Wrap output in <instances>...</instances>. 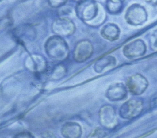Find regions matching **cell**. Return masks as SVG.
Returning <instances> with one entry per match:
<instances>
[{"label": "cell", "mask_w": 157, "mask_h": 138, "mask_svg": "<svg viewBox=\"0 0 157 138\" xmlns=\"http://www.w3.org/2000/svg\"><path fill=\"white\" fill-rule=\"evenodd\" d=\"M117 60L113 56L106 55L98 59L93 65V69L97 73L106 72L116 65Z\"/></svg>", "instance_id": "13"}, {"label": "cell", "mask_w": 157, "mask_h": 138, "mask_svg": "<svg viewBox=\"0 0 157 138\" xmlns=\"http://www.w3.org/2000/svg\"><path fill=\"white\" fill-rule=\"evenodd\" d=\"M61 133L64 138H80L82 134V126L77 122H66L63 125Z\"/></svg>", "instance_id": "12"}, {"label": "cell", "mask_w": 157, "mask_h": 138, "mask_svg": "<svg viewBox=\"0 0 157 138\" xmlns=\"http://www.w3.org/2000/svg\"><path fill=\"white\" fill-rule=\"evenodd\" d=\"M93 51V46L90 40H80L75 46L73 58L77 63L85 62L92 56Z\"/></svg>", "instance_id": "9"}, {"label": "cell", "mask_w": 157, "mask_h": 138, "mask_svg": "<svg viewBox=\"0 0 157 138\" xmlns=\"http://www.w3.org/2000/svg\"><path fill=\"white\" fill-rule=\"evenodd\" d=\"M112 1H117V2H123V1L124 0H112Z\"/></svg>", "instance_id": "23"}, {"label": "cell", "mask_w": 157, "mask_h": 138, "mask_svg": "<svg viewBox=\"0 0 157 138\" xmlns=\"http://www.w3.org/2000/svg\"><path fill=\"white\" fill-rule=\"evenodd\" d=\"M124 18L128 24L133 26H139L142 25L147 21L148 14L144 6L135 3L128 8Z\"/></svg>", "instance_id": "4"}, {"label": "cell", "mask_w": 157, "mask_h": 138, "mask_svg": "<svg viewBox=\"0 0 157 138\" xmlns=\"http://www.w3.org/2000/svg\"><path fill=\"white\" fill-rule=\"evenodd\" d=\"M147 79L140 74H135L128 77L126 81L128 90L133 95L142 94L148 88Z\"/></svg>", "instance_id": "5"}, {"label": "cell", "mask_w": 157, "mask_h": 138, "mask_svg": "<svg viewBox=\"0 0 157 138\" xmlns=\"http://www.w3.org/2000/svg\"><path fill=\"white\" fill-rule=\"evenodd\" d=\"M143 106V101L140 99H130L121 105L118 112L119 115L121 118L126 120L134 118L141 113Z\"/></svg>", "instance_id": "3"}, {"label": "cell", "mask_w": 157, "mask_h": 138, "mask_svg": "<svg viewBox=\"0 0 157 138\" xmlns=\"http://www.w3.org/2000/svg\"><path fill=\"white\" fill-rule=\"evenodd\" d=\"M39 138H57V137L52 132L45 131L40 134Z\"/></svg>", "instance_id": "21"}, {"label": "cell", "mask_w": 157, "mask_h": 138, "mask_svg": "<svg viewBox=\"0 0 157 138\" xmlns=\"http://www.w3.org/2000/svg\"><path fill=\"white\" fill-rule=\"evenodd\" d=\"M87 138H109V135L105 129L97 127L88 134Z\"/></svg>", "instance_id": "17"}, {"label": "cell", "mask_w": 157, "mask_h": 138, "mask_svg": "<svg viewBox=\"0 0 157 138\" xmlns=\"http://www.w3.org/2000/svg\"><path fill=\"white\" fill-rule=\"evenodd\" d=\"M145 1L147 2H151V3H155L157 4V0H144Z\"/></svg>", "instance_id": "22"}, {"label": "cell", "mask_w": 157, "mask_h": 138, "mask_svg": "<svg viewBox=\"0 0 157 138\" xmlns=\"http://www.w3.org/2000/svg\"><path fill=\"white\" fill-rule=\"evenodd\" d=\"M25 65L30 71L36 74L43 73L47 71V63L45 58L40 55H32L25 61Z\"/></svg>", "instance_id": "11"}, {"label": "cell", "mask_w": 157, "mask_h": 138, "mask_svg": "<svg viewBox=\"0 0 157 138\" xmlns=\"http://www.w3.org/2000/svg\"><path fill=\"white\" fill-rule=\"evenodd\" d=\"M66 67L61 64H59L55 66L52 69L50 74V79L53 80H59L66 75Z\"/></svg>", "instance_id": "15"}, {"label": "cell", "mask_w": 157, "mask_h": 138, "mask_svg": "<svg viewBox=\"0 0 157 138\" xmlns=\"http://www.w3.org/2000/svg\"><path fill=\"white\" fill-rule=\"evenodd\" d=\"M105 97L110 101H120L128 96V88L123 83H114L107 89Z\"/></svg>", "instance_id": "10"}, {"label": "cell", "mask_w": 157, "mask_h": 138, "mask_svg": "<svg viewBox=\"0 0 157 138\" xmlns=\"http://www.w3.org/2000/svg\"><path fill=\"white\" fill-rule=\"evenodd\" d=\"M150 45L151 49L153 50H157V29L153 31L150 37Z\"/></svg>", "instance_id": "19"}, {"label": "cell", "mask_w": 157, "mask_h": 138, "mask_svg": "<svg viewBox=\"0 0 157 138\" xmlns=\"http://www.w3.org/2000/svg\"><path fill=\"white\" fill-rule=\"evenodd\" d=\"M47 56L52 59L62 61L67 59L69 54V48L66 40L61 36L54 35L46 40L44 45Z\"/></svg>", "instance_id": "1"}, {"label": "cell", "mask_w": 157, "mask_h": 138, "mask_svg": "<svg viewBox=\"0 0 157 138\" xmlns=\"http://www.w3.org/2000/svg\"><path fill=\"white\" fill-rule=\"evenodd\" d=\"M13 138H34V137L29 132L23 131L17 134Z\"/></svg>", "instance_id": "20"}, {"label": "cell", "mask_w": 157, "mask_h": 138, "mask_svg": "<svg viewBox=\"0 0 157 138\" xmlns=\"http://www.w3.org/2000/svg\"><path fill=\"white\" fill-rule=\"evenodd\" d=\"M75 10L80 20L89 22L98 16L99 7L94 0H79L75 7Z\"/></svg>", "instance_id": "2"}, {"label": "cell", "mask_w": 157, "mask_h": 138, "mask_svg": "<svg viewBox=\"0 0 157 138\" xmlns=\"http://www.w3.org/2000/svg\"><path fill=\"white\" fill-rule=\"evenodd\" d=\"M146 51V44L141 39H137L129 42L123 48V55L129 59H134L142 56L145 55Z\"/></svg>", "instance_id": "6"}, {"label": "cell", "mask_w": 157, "mask_h": 138, "mask_svg": "<svg viewBox=\"0 0 157 138\" xmlns=\"http://www.w3.org/2000/svg\"><path fill=\"white\" fill-rule=\"evenodd\" d=\"M99 118L101 125L107 129H113L118 124L115 109L109 105H104L99 109Z\"/></svg>", "instance_id": "7"}, {"label": "cell", "mask_w": 157, "mask_h": 138, "mask_svg": "<svg viewBox=\"0 0 157 138\" xmlns=\"http://www.w3.org/2000/svg\"><path fill=\"white\" fill-rule=\"evenodd\" d=\"M120 30L119 27L114 23H109L104 25L101 31V36L109 41H115L119 38Z\"/></svg>", "instance_id": "14"}, {"label": "cell", "mask_w": 157, "mask_h": 138, "mask_svg": "<svg viewBox=\"0 0 157 138\" xmlns=\"http://www.w3.org/2000/svg\"><path fill=\"white\" fill-rule=\"evenodd\" d=\"M52 29L56 35L59 36H69L75 30V26L74 22L66 17L56 18L52 25Z\"/></svg>", "instance_id": "8"}, {"label": "cell", "mask_w": 157, "mask_h": 138, "mask_svg": "<svg viewBox=\"0 0 157 138\" xmlns=\"http://www.w3.org/2000/svg\"><path fill=\"white\" fill-rule=\"evenodd\" d=\"M67 1V0H48V3L52 8H59L65 5Z\"/></svg>", "instance_id": "18"}, {"label": "cell", "mask_w": 157, "mask_h": 138, "mask_svg": "<svg viewBox=\"0 0 157 138\" xmlns=\"http://www.w3.org/2000/svg\"><path fill=\"white\" fill-rule=\"evenodd\" d=\"M107 9L111 14H117L120 13L123 8V2L107 0Z\"/></svg>", "instance_id": "16"}]
</instances>
